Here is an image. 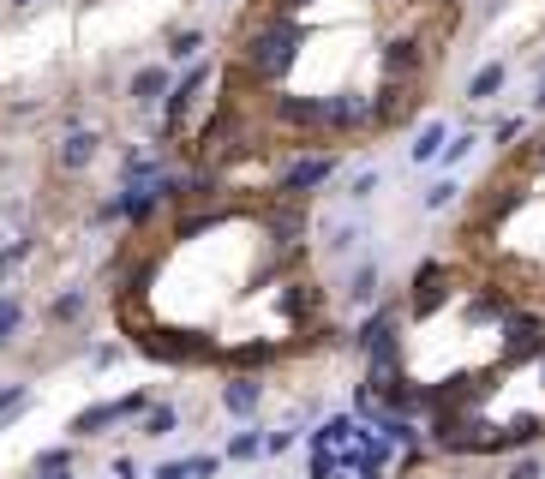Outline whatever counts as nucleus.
Returning a JSON list of instances; mask_svg holds the SVG:
<instances>
[{
    "label": "nucleus",
    "mask_w": 545,
    "mask_h": 479,
    "mask_svg": "<svg viewBox=\"0 0 545 479\" xmlns=\"http://www.w3.org/2000/svg\"><path fill=\"white\" fill-rule=\"evenodd\" d=\"M504 479H545V462H540V456H528V462H516Z\"/></svg>",
    "instance_id": "24"
},
{
    "label": "nucleus",
    "mask_w": 545,
    "mask_h": 479,
    "mask_svg": "<svg viewBox=\"0 0 545 479\" xmlns=\"http://www.w3.org/2000/svg\"><path fill=\"white\" fill-rule=\"evenodd\" d=\"M42 114V102H6V120H36Z\"/></svg>",
    "instance_id": "25"
},
{
    "label": "nucleus",
    "mask_w": 545,
    "mask_h": 479,
    "mask_svg": "<svg viewBox=\"0 0 545 479\" xmlns=\"http://www.w3.org/2000/svg\"><path fill=\"white\" fill-rule=\"evenodd\" d=\"M378 186H384V168H372V162H366V168H348V174H342V204L360 210V204L378 198Z\"/></svg>",
    "instance_id": "12"
},
{
    "label": "nucleus",
    "mask_w": 545,
    "mask_h": 479,
    "mask_svg": "<svg viewBox=\"0 0 545 479\" xmlns=\"http://www.w3.org/2000/svg\"><path fill=\"white\" fill-rule=\"evenodd\" d=\"M474 144H480V138H474V132H456V138H450V144H444V156H438V162H444V168H462V162H468V156H474Z\"/></svg>",
    "instance_id": "19"
},
{
    "label": "nucleus",
    "mask_w": 545,
    "mask_h": 479,
    "mask_svg": "<svg viewBox=\"0 0 545 479\" xmlns=\"http://www.w3.org/2000/svg\"><path fill=\"white\" fill-rule=\"evenodd\" d=\"M342 174V156L336 150H318V144H300L294 156H288V168L276 174V192L282 198H312L318 186H330Z\"/></svg>",
    "instance_id": "1"
},
{
    "label": "nucleus",
    "mask_w": 545,
    "mask_h": 479,
    "mask_svg": "<svg viewBox=\"0 0 545 479\" xmlns=\"http://www.w3.org/2000/svg\"><path fill=\"white\" fill-rule=\"evenodd\" d=\"M222 468H228V456H222V450H204V456H192V479H216Z\"/></svg>",
    "instance_id": "21"
},
{
    "label": "nucleus",
    "mask_w": 545,
    "mask_h": 479,
    "mask_svg": "<svg viewBox=\"0 0 545 479\" xmlns=\"http://www.w3.org/2000/svg\"><path fill=\"white\" fill-rule=\"evenodd\" d=\"M444 144H450V120H426L420 132H414V144H408V162H438L444 156Z\"/></svg>",
    "instance_id": "11"
},
{
    "label": "nucleus",
    "mask_w": 545,
    "mask_h": 479,
    "mask_svg": "<svg viewBox=\"0 0 545 479\" xmlns=\"http://www.w3.org/2000/svg\"><path fill=\"white\" fill-rule=\"evenodd\" d=\"M144 408H150V390H132V396H120V402H96V408H84V414L66 420V438H72V444H90V438H102V432L120 426V420H144Z\"/></svg>",
    "instance_id": "2"
},
{
    "label": "nucleus",
    "mask_w": 545,
    "mask_h": 479,
    "mask_svg": "<svg viewBox=\"0 0 545 479\" xmlns=\"http://www.w3.org/2000/svg\"><path fill=\"white\" fill-rule=\"evenodd\" d=\"M30 479H72V468H54V474H30Z\"/></svg>",
    "instance_id": "30"
},
{
    "label": "nucleus",
    "mask_w": 545,
    "mask_h": 479,
    "mask_svg": "<svg viewBox=\"0 0 545 479\" xmlns=\"http://www.w3.org/2000/svg\"><path fill=\"white\" fill-rule=\"evenodd\" d=\"M24 330V300L0 288V348H12V336Z\"/></svg>",
    "instance_id": "17"
},
{
    "label": "nucleus",
    "mask_w": 545,
    "mask_h": 479,
    "mask_svg": "<svg viewBox=\"0 0 545 479\" xmlns=\"http://www.w3.org/2000/svg\"><path fill=\"white\" fill-rule=\"evenodd\" d=\"M222 456H228V462H240V468L264 462V432H258V420H252V426H240V432L222 444Z\"/></svg>",
    "instance_id": "14"
},
{
    "label": "nucleus",
    "mask_w": 545,
    "mask_h": 479,
    "mask_svg": "<svg viewBox=\"0 0 545 479\" xmlns=\"http://www.w3.org/2000/svg\"><path fill=\"white\" fill-rule=\"evenodd\" d=\"M120 354H126L120 342H96V348H90V366H96V372H108V366H120Z\"/></svg>",
    "instance_id": "22"
},
{
    "label": "nucleus",
    "mask_w": 545,
    "mask_h": 479,
    "mask_svg": "<svg viewBox=\"0 0 545 479\" xmlns=\"http://www.w3.org/2000/svg\"><path fill=\"white\" fill-rule=\"evenodd\" d=\"M108 474H114V479H138V462H132V456H114V462H108Z\"/></svg>",
    "instance_id": "27"
},
{
    "label": "nucleus",
    "mask_w": 545,
    "mask_h": 479,
    "mask_svg": "<svg viewBox=\"0 0 545 479\" xmlns=\"http://www.w3.org/2000/svg\"><path fill=\"white\" fill-rule=\"evenodd\" d=\"M378 300H384V264H378V258H360V264L342 276V306L372 312Z\"/></svg>",
    "instance_id": "6"
},
{
    "label": "nucleus",
    "mask_w": 545,
    "mask_h": 479,
    "mask_svg": "<svg viewBox=\"0 0 545 479\" xmlns=\"http://www.w3.org/2000/svg\"><path fill=\"white\" fill-rule=\"evenodd\" d=\"M174 78H180V72H174L168 60H144V66H132V78H126L120 96H126L132 108H162L168 90H174Z\"/></svg>",
    "instance_id": "3"
},
{
    "label": "nucleus",
    "mask_w": 545,
    "mask_h": 479,
    "mask_svg": "<svg viewBox=\"0 0 545 479\" xmlns=\"http://www.w3.org/2000/svg\"><path fill=\"white\" fill-rule=\"evenodd\" d=\"M204 48H210V30L204 24H180V30L162 36V60L168 66H192V60H204Z\"/></svg>",
    "instance_id": "7"
},
{
    "label": "nucleus",
    "mask_w": 545,
    "mask_h": 479,
    "mask_svg": "<svg viewBox=\"0 0 545 479\" xmlns=\"http://www.w3.org/2000/svg\"><path fill=\"white\" fill-rule=\"evenodd\" d=\"M300 444V426H276V432H264V456H288Z\"/></svg>",
    "instance_id": "20"
},
{
    "label": "nucleus",
    "mask_w": 545,
    "mask_h": 479,
    "mask_svg": "<svg viewBox=\"0 0 545 479\" xmlns=\"http://www.w3.org/2000/svg\"><path fill=\"white\" fill-rule=\"evenodd\" d=\"M528 102H534V114H545V72H540V84H534V96H528Z\"/></svg>",
    "instance_id": "29"
},
{
    "label": "nucleus",
    "mask_w": 545,
    "mask_h": 479,
    "mask_svg": "<svg viewBox=\"0 0 545 479\" xmlns=\"http://www.w3.org/2000/svg\"><path fill=\"white\" fill-rule=\"evenodd\" d=\"M30 258H36V234H18V240H6V246H0V282H6V276H18Z\"/></svg>",
    "instance_id": "16"
},
{
    "label": "nucleus",
    "mask_w": 545,
    "mask_h": 479,
    "mask_svg": "<svg viewBox=\"0 0 545 479\" xmlns=\"http://www.w3.org/2000/svg\"><path fill=\"white\" fill-rule=\"evenodd\" d=\"M174 432H180V408H174V402H150L144 420H138V438L162 444V438H174Z\"/></svg>",
    "instance_id": "13"
},
{
    "label": "nucleus",
    "mask_w": 545,
    "mask_h": 479,
    "mask_svg": "<svg viewBox=\"0 0 545 479\" xmlns=\"http://www.w3.org/2000/svg\"><path fill=\"white\" fill-rule=\"evenodd\" d=\"M216 402H222V414H228L234 426H252L258 408H264V384H258V372H228V384L216 390Z\"/></svg>",
    "instance_id": "4"
},
{
    "label": "nucleus",
    "mask_w": 545,
    "mask_h": 479,
    "mask_svg": "<svg viewBox=\"0 0 545 479\" xmlns=\"http://www.w3.org/2000/svg\"><path fill=\"white\" fill-rule=\"evenodd\" d=\"M84 312H90V288H60V294L48 300V312H42V318H48L54 330H78V324H84Z\"/></svg>",
    "instance_id": "10"
},
{
    "label": "nucleus",
    "mask_w": 545,
    "mask_h": 479,
    "mask_svg": "<svg viewBox=\"0 0 545 479\" xmlns=\"http://www.w3.org/2000/svg\"><path fill=\"white\" fill-rule=\"evenodd\" d=\"M12 6H36V0H12Z\"/></svg>",
    "instance_id": "31"
},
{
    "label": "nucleus",
    "mask_w": 545,
    "mask_h": 479,
    "mask_svg": "<svg viewBox=\"0 0 545 479\" xmlns=\"http://www.w3.org/2000/svg\"><path fill=\"white\" fill-rule=\"evenodd\" d=\"M96 156H102V132H90V126H72V132L54 138V168L60 174H84Z\"/></svg>",
    "instance_id": "5"
},
{
    "label": "nucleus",
    "mask_w": 545,
    "mask_h": 479,
    "mask_svg": "<svg viewBox=\"0 0 545 479\" xmlns=\"http://www.w3.org/2000/svg\"><path fill=\"white\" fill-rule=\"evenodd\" d=\"M504 90H510V60H486V66H480V72H474V78L462 84V96H468L474 108H486V102H498Z\"/></svg>",
    "instance_id": "8"
},
{
    "label": "nucleus",
    "mask_w": 545,
    "mask_h": 479,
    "mask_svg": "<svg viewBox=\"0 0 545 479\" xmlns=\"http://www.w3.org/2000/svg\"><path fill=\"white\" fill-rule=\"evenodd\" d=\"M456 198H462V180H456V174H444V180H432V186L420 192V210H426V216H444Z\"/></svg>",
    "instance_id": "15"
},
{
    "label": "nucleus",
    "mask_w": 545,
    "mask_h": 479,
    "mask_svg": "<svg viewBox=\"0 0 545 479\" xmlns=\"http://www.w3.org/2000/svg\"><path fill=\"white\" fill-rule=\"evenodd\" d=\"M54 468H78V450H72V444H54V450H42V456L30 462V474H54Z\"/></svg>",
    "instance_id": "18"
},
{
    "label": "nucleus",
    "mask_w": 545,
    "mask_h": 479,
    "mask_svg": "<svg viewBox=\"0 0 545 479\" xmlns=\"http://www.w3.org/2000/svg\"><path fill=\"white\" fill-rule=\"evenodd\" d=\"M144 479H192V456H180V462H156Z\"/></svg>",
    "instance_id": "23"
},
{
    "label": "nucleus",
    "mask_w": 545,
    "mask_h": 479,
    "mask_svg": "<svg viewBox=\"0 0 545 479\" xmlns=\"http://www.w3.org/2000/svg\"><path fill=\"white\" fill-rule=\"evenodd\" d=\"M360 240H366L360 216H330L324 222V258H348V252H360Z\"/></svg>",
    "instance_id": "9"
},
{
    "label": "nucleus",
    "mask_w": 545,
    "mask_h": 479,
    "mask_svg": "<svg viewBox=\"0 0 545 479\" xmlns=\"http://www.w3.org/2000/svg\"><path fill=\"white\" fill-rule=\"evenodd\" d=\"M522 126H528V120H498V126H492V138H498V144H510V138H522Z\"/></svg>",
    "instance_id": "26"
},
{
    "label": "nucleus",
    "mask_w": 545,
    "mask_h": 479,
    "mask_svg": "<svg viewBox=\"0 0 545 479\" xmlns=\"http://www.w3.org/2000/svg\"><path fill=\"white\" fill-rule=\"evenodd\" d=\"M18 396H30V390H24V384H0V408H12Z\"/></svg>",
    "instance_id": "28"
}]
</instances>
